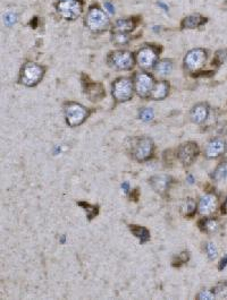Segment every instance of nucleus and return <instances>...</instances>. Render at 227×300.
<instances>
[{
    "mask_svg": "<svg viewBox=\"0 0 227 300\" xmlns=\"http://www.w3.org/2000/svg\"><path fill=\"white\" fill-rule=\"evenodd\" d=\"M85 23H87L88 28L92 30V31H101V30L107 28L109 20H108V16L101 9L92 8L88 13Z\"/></svg>",
    "mask_w": 227,
    "mask_h": 300,
    "instance_id": "obj_5",
    "label": "nucleus"
},
{
    "mask_svg": "<svg viewBox=\"0 0 227 300\" xmlns=\"http://www.w3.org/2000/svg\"><path fill=\"white\" fill-rule=\"evenodd\" d=\"M114 41H115V43H117V44L126 43L128 42V36L124 35V33H120V34L115 35Z\"/></svg>",
    "mask_w": 227,
    "mask_h": 300,
    "instance_id": "obj_32",
    "label": "nucleus"
},
{
    "mask_svg": "<svg viewBox=\"0 0 227 300\" xmlns=\"http://www.w3.org/2000/svg\"><path fill=\"white\" fill-rule=\"evenodd\" d=\"M154 152V142L149 137H142L136 141L134 145L133 154L137 161H146Z\"/></svg>",
    "mask_w": 227,
    "mask_h": 300,
    "instance_id": "obj_6",
    "label": "nucleus"
},
{
    "mask_svg": "<svg viewBox=\"0 0 227 300\" xmlns=\"http://www.w3.org/2000/svg\"><path fill=\"white\" fill-rule=\"evenodd\" d=\"M226 149L227 145L224 140H222V138H215V140H211L209 143L207 144L204 153H206V156L208 159H217V157L224 154L226 152Z\"/></svg>",
    "mask_w": 227,
    "mask_h": 300,
    "instance_id": "obj_11",
    "label": "nucleus"
},
{
    "mask_svg": "<svg viewBox=\"0 0 227 300\" xmlns=\"http://www.w3.org/2000/svg\"><path fill=\"white\" fill-rule=\"evenodd\" d=\"M130 229H131L132 234L139 238L142 243L148 241L149 238H150V234H149V231L146 228L140 226H130Z\"/></svg>",
    "mask_w": 227,
    "mask_h": 300,
    "instance_id": "obj_19",
    "label": "nucleus"
},
{
    "mask_svg": "<svg viewBox=\"0 0 227 300\" xmlns=\"http://www.w3.org/2000/svg\"><path fill=\"white\" fill-rule=\"evenodd\" d=\"M188 260H189V255H188V253H182V254H180L177 256V262L180 264H183V263H187L188 262Z\"/></svg>",
    "mask_w": 227,
    "mask_h": 300,
    "instance_id": "obj_33",
    "label": "nucleus"
},
{
    "mask_svg": "<svg viewBox=\"0 0 227 300\" xmlns=\"http://www.w3.org/2000/svg\"><path fill=\"white\" fill-rule=\"evenodd\" d=\"M218 205L217 197L213 194H207L201 198L199 203V212L201 215H211L216 211Z\"/></svg>",
    "mask_w": 227,
    "mask_h": 300,
    "instance_id": "obj_12",
    "label": "nucleus"
},
{
    "mask_svg": "<svg viewBox=\"0 0 227 300\" xmlns=\"http://www.w3.org/2000/svg\"><path fill=\"white\" fill-rule=\"evenodd\" d=\"M140 118L143 120V121H151L154 119V111L151 109H142L140 111Z\"/></svg>",
    "mask_w": 227,
    "mask_h": 300,
    "instance_id": "obj_28",
    "label": "nucleus"
},
{
    "mask_svg": "<svg viewBox=\"0 0 227 300\" xmlns=\"http://www.w3.org/2000/svg\"><path fill=\"white\" fill-rule=\"evenodd\" d=\"M58 13L65 20H76L81 15L82 7L77 0H61L57 6Z\"/></svg>",
    "mask_w": 227,
    "mask_h": 300,
    "instance_id": "obj_4",
    "label": "nucleus"
},
{
    "mask_svg": "<svg viewBox=\"0 0 227 300\" xmlns=\"http://www.w3.org/2000/svg\"><path fill=\"white\" fill-rule=\"evenodd\" d=\"M221 265H219V270H222V269H224V266L227 264V257H225L224 260H222V262H221Z\"/></svg>",
    "mask_w": 227,
    "mask_h": 300,
    "instance_id": "obj_35",
    "label": "nucleus"
},
{
    "mask_svg": "<svg viewBox=\"0 0 227 300\" xmlns=\"http://www.w3.org/2000/svg\"><path fill=\"white\" fill-rule=\"evenodd\" d=\"M156 70H157L159 75L166 76V75H168L173 70V63L169 60H162L156 66Z\"/></svg>",
    "mask_w": 227,
    "mask_h": 300,
    "instance_id": "obj_21",
    "label": "nucleus"
},
{
    "mask_svg": "<svg viewBox=\"0 0 227 300\" xmlns=\"http://www.w3.org/2000/svg\"><path fill=\"white\" fill-rule=\"evenodd\" d=\"M195 209H196V205L195 203V201H193V200H188L187 202H185V204L183 206L184 215L192 216L193 214H195Z\"/></svg>",
    "mask_w": 227,
    "mask_h": 300,
    "instance_id": "obj_26",
    "label": "nucleus"
},
{
    "mask_svg": "<svg viewBox=\"0 0 227 300\" xmlns=\"http://www.w3.org/2000/svg\"><path fill=\"white\" fill-rule=\"evenodd\" d=\"M123 187H124V192H128V189H129V185L128 183H124V185H123Z\"/></svg>",
    "mask_w": 227,
    "mask_h": 300,
    "instance_id": "obj_37",
    "label": "nucleus"
},
{
    "mask_svg": "<svg viewBox=\"0 0 227 300\" xmlns=\"http://www.w3.org/2000/svg\"><path fill=\"white\" fill-rule=\"evenodd\" d=\"M168 89H169V86L166 83V82H159V83H157L154 86L150 96L155 100L165 99L167 94H168Z\"/></svg>",
    "mask_w": 227,
    "mask_h": 300,
    "instance_id": "obj_16",
    "label": "nucleus"
},
{
    "mask_svg": "<svg viewBox=\"0 0 227 300\" xmlns=\"http://www.w3.org/2000/svg\"><path fill=\"white\" fill-rule=\"evenodd\" d=\"M113 95L118 102L129 101L133 95V85L129 78H120L113 85Z\"/></svg>",
    "mask_w": 227,
    "mask_h": 300,
    "instance_id": "obj_3",
    "label": "nucleus"
},
{
    "mask_svg": "<svg viewBox=\"0 0 227 300\" xmlns=\"http://www.w3.org/2000/svg\"><path fill=\"white\" fill-rule=\"evenodd\" d=\"M199 154V148L198 145L193 142H188L180 146L178 149V159L185 166H190L192 164L193 161L195 160V157Z\"/></svg>",
    "mask_w": 227,
    "mask_h": 300,
    "instance_id": "obj_7",
    "label": "nucleus"
},
{
    "mask_svg": "<svg viewBox=\"0 0 227 300\" xmlns=\"http://www.w3.org/2000/svg\"><path fill=\"white\" fill-rule=\"evenodd\" d=\"M206 252L208 257L210 258V260H215L216 257H217V248H216V246L214 245L213 242H208L206 245Z\"/></svg>",
    "mask_w": 227,
    "mask_h": 300,
    "instance_id": "obj_29",
    "label": "nucleus"
},
{
    "mask_svg": "<svg viewBox=\"0 0 227 300\" xmlns=\"http://www.w3.org/2000/svg\"><path fill=\"white\" fill-rule=\"evenodd\" d=\"M204 22H206V20H204L203 17L199 16V15H192V16H189L185 18L182 24H183V28L195 29V28H198V26H200L201 24H203Z\"/></svg>",
    "mask_w": 227,
    "mask_h": 300,
    "instance_id": "obj_18",
    "label": "nucleus"
},
{
    "mask_svg": "<svg viewBox=\"0 0 227 300\" xmlns=\"http://www.w3.org/2000/svg\"><path fill=\"white\" fill-rule=\"evenodd\" d=\"M154 86V80H152L150 75L146 73H139L135 76V91L140 96L146 97L149 94H151Z\"/></svg>",
    "mask_w": 227,
    "mask_h": 300,
    "instance_id": "obj_10",
    "label": "nucleus"
},
{
    "mask_svg": "<svg viewBox=\"0 0 227 300\" xmlns=\"http://www.w3.org/2000/svg\"><path fill=\"white\" fill-rule=\"evenodd\" d=\"M133 29H134V23L131 20H120V21H117L115 31L118 33H125V32L132 31Z\"/></svg>",
    "mask_w": 227,
    "mask_h": 300,
    "instance_id": "obj_22",
    "label": "nucleus"
},
{
    "mask_svg": "<svg viewBox=\"0 0 227 300\" xmlns=\"http://www.w3.org/2000/svg\"><path fill=\"white\" fill-rule=\"evenodd\" d=\"M79 205L82 206L84 211L87 212L89 219H92V217H95L97 214H98V208H97V206H92L88 203H82V202H80Z\"/></svg>",
    "mask_w": 227,
    "mask_h": 300,
    "instance_id": "obj_25",
    "label": "nucleus"
},
{
    "mask_svg": "<svg viewBox=\"0 0 227 300\" xmlns=\"http://www.w3.org/2000/svg\"><path fill=\"white\" fill-rule=\"evenodd\" d=\"M87 91H85V93H87L88 96L90 97L91 101H98L101 99V97L105 95V92H103V89L102 86L100 84H97V83H91L89 84L87 86Z\"/></svg>",
    "mask_w": 227,
    "mask_h": 300,
    "instance_id": "obj_17",
    "label": "nucleus"
},
{
    "mask_svg": "<svg viewBox=\"0 0 227 300\" xmlns=\"http://www.w3.org/2000/svg\"><path fill=\"white\" fill-rule=\"evenodd\" d=\"M170 183V177L168 176H155L150 179V185L155 192L159 194H163L168 189Z\"/></svg>",
    "mask_w": 227,
    "mask_h": 300,
    "instance_id": "obj_14",
    "label": "nucleus"
},
{
    "mask_svg": "<svg viewBox=\"0 0 227 300\" xmlns=\"http://www.w3.org/2000/svg\"><path fill=\"white\" fill-rule=\"evenodd\" d=\"M208 115H209V109L206 104H198L191 111V118L196 123L203 122L208 118Z\"/></svg>",
    "mask_w": 227,
    "mask_h": 300,
    "instance_id": "obj_15",
    "label": "nucleus"
},
{
    "mask_svg": "<svg viewBox=\"0 0 227 300\" xmlns=\"http://www.w3.org/2000/svg\"><path fill=\"white\" fill-rule=\"evenodd\" d=\"M225 209L227 210V200H226V203H225Z\"/></svg>",
    "mask_w": 227,
    "mask_h": 300,
    "instance_id": "obj_38",
    "label": "nucleus"
},
{
    "mask_svg": "<svg viewBox=\"0 0 227 300\" xmlns=\"http://www.w3.org/2000/svg\"><path fill=\"white\" fill-rule=\"evenodd\" d=\"M105 8H106V10L108 13H110V14H114L115 13V8H114V6L111 5L110 2H105Z\"/></svg>",
    "mask_w": 227,
    "mask_h": 300,
    "instance_id": "obj_34",
    "label": "nucleus"
},
{
    "mask_svg": "<svg viewBox=\"0 0 227 300\" xmlns=\"http://www.w3.org/2000/svg\"><path fill=\"white\" fill-rule=\"evenodd\" d=\"M213 292L216 296V298H225L227 296V281L218 283L213 289Z\"/></svg>",
    "mask_w": 227,
    "mask_h": 300,
    "instance_id": "obj_23",
    "label": "nucleus"
},
{
    "mask_svg": "<svg viewBox=\"0 0 227 300\" xmlns=\"http://www.w3.org/2000/svg\"><path fill=\"white\" fill-rule=\"evenodd\" d=\"M66 121L70 127H76L81 125L88 117V111L84 107L77 103H70L66 107L65 110Z\"/></svg>",
    "mask_w": 227,
    "mask_h": 300,
    "instance_id": "obj_2",
    "label": "nucleus"
},
{
    "mask_svg": "<svg viewBox=\"0 0 227 300\" xmlns=\"http://www.w3.org/2000/svg\"><path fill=\"white\" fill-rule=\"evenodd\" d=\"M158 5H159V6H161V7H162V8H163V10H166V12H167V10H168V7H167L166 5H163V3H162V2H159V3H158Z\"/></svg>",
    "mask_w": 227,
    "mask_h": 300,
    "instance_id": "obj_36",
    "label": "nucleus"
},
{
    "mask_svg": "<svg viewBox=\"0 0 227 300\" xmlns=\"http://www.w3.org/2000/svg\"><path fill=\"white\" fill-rule=\"evenodd\" d=\"M199 299H215L216 296L211 290H202L198 296Z\"/></svg>",
    "mask_w": 227,
    "mask_h": 300,
    "instance_id": "obj_30",
    "label": "nucleus"
},
{
    "mask_svg": "<svg viewBox=\"0 0 227 300\" xmlns=\"http://www.w3.org/2000/svg\"><path fill=\"white\" fill-rule=\"evenodd\" d=\"M214 62L216 65H222V63L227 62V49H224V50H219L216 52Z\"/></svg>",
    "mask_w": 227,
    "mask_h": 300,
    "instance_id": "obj_27",
    "label": "nucleus"
},
{
    "mask_svg": "<svg viewBox=\"0 0 227 300\" xmlns=\"http://www.w3.org/2000/svg\"><path fill=\"white\" fill-rule=\"evenodd\" d=\"M109 61L111 62V65H113L115 68L122 69V70L132 68V66L134 63L133 56L128 51L114 52V54H111V56H110Z\"/></svg>",
    "mask_w": 227,
    "mask_h": 300,
    "instance_id": "obj_9",
    "label": "nucleus"
},
{
    "mask_svg": "<svg viewBox=\"0 0 227 300\" xmlns=\"http://www.w3.org/2000/svg\"><path fill=\"white\" fill-rule=\"evenodd\" d=\"M213 179L215 181H224L227 179V161L222 162L219 166L216 168V170L213 174Z\"/></svg>",
    "mask_w": 227,
    "mask_h": 300,
    "instance_id": "obj_20",
    "label": "nucleus"
},
{
    "mask_svg": "<svg viewBox=\"0 0 227 300\" xmlns=\"http://www.w3.org/2000/svg\"><path fill=\"white\" fill-rule=\"evenodd\" d=\"M207 60V52L203 49H193L185 57V66L190 70H196L203 66Z\"/></svg>",
    "mask_w": 227,
    "mask_h": 300,
    "instance_id": "obj_8",
    "label": "nucleus"
},
{
    "mask_svg": "<svg viewBox=\"0 0 227 300\" xmlns=\"http://www.w3.org/2000/svg\"><path fill=\"white\" fill-rule=\"evenodd\" d=\"M156 59H157V54L150 47L141 49L137 54V62L142 68H150L155 65Z\"/></svg>",
    "mask_w": 227,
    "mask_h": 300,
    "instance_id": "obj_13",
    "label": "nucleus"
},
{
    "mask_svg": "<svg viewBox=\"0 0 227 300\" xmlns=\"http://www.w3.org/2000/svg\"><path fill=\"white\" fill-rule=\"evenodd\" d=\"M203 227L204 230L208 232H216L219 228V223L215 219H207L206 221H203Z\"/></svg>",
    "mask_w": 227,
    "mask_h": 300,
    "instance_id": "obj_24",
    "label": "nucleus"
},
{
    "mask_svg": "<svg viewBox=\"0 0 227 300\" xmlns=\"http://www.w3.org/2000/svg\"><path fill=\"white\" fill-rule=\"evenodd\" d=\"M43 76V69L36 63L29 62L23 67L21 74V82L27 86H34Z\"/></svg>",
    "mask_w": 227,
    "mask_h": 300,
    "instance_id": "obj_1",
    "label": "nucleus"
},
{
    "mask_svg": "<svg viewBox=\"0 0 227 300\" xmlns=\"http://www.w3.org/2000/svg\"><path fill=\"white\" fill-rule=\"evenodd\" d=\"M3 20H5V23L7 25H13L16 23V15L14 13H7L5 16H3Z\"/></svg>",
    "mask_w": 227,
    "mask_h": 300,
    "instance_id": "obj_31",
    "label": "nucleus"
}]
</instances>
